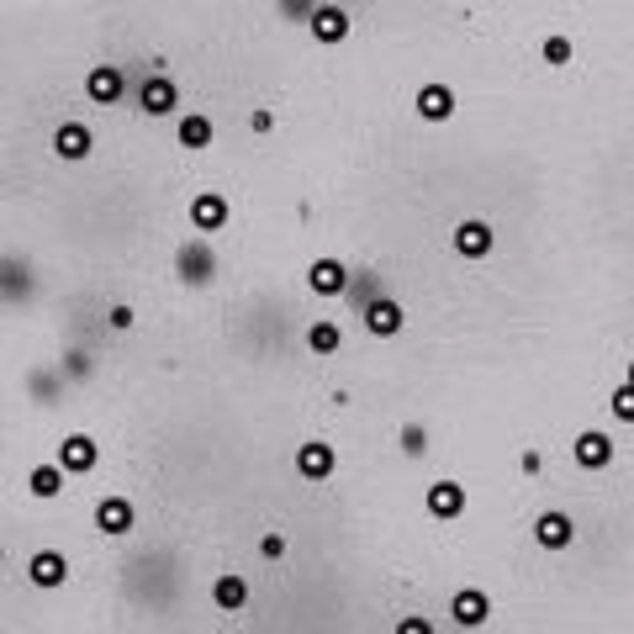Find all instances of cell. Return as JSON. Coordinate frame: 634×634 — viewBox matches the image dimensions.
I'll list each match as a JSON object with an SVG mask.
<instances>
[{"label":"cell","mask_w":634,"mask_h":634,"mask_svg":"<svg viewBox=\"0 0 634 634\" xmlns=\"http://www.w3.org/2000/svg\"><path fill=\"white\" fill-rule=\"evenodd\" d=\"M529 534H534L540 550H572L576 544V518L566 514V508H544V514L529 523Z\"/></svg>","instance_id":"obj_5"},{"label":"cell","mask_w":634,"mask_h":634,"mask_svg":"<svg viewBox=\"0 0 634 634\" xmlns=\"http://www.w3.org/2000/svg\"><path fill=\"white\" fill-rule=\"evenodd\" d=\"M544 64L566 69V64H572V37H561V32H555V37H544Z\"/></svg>","instance_id":"obj_25"},{"label":"cell","mask_w":634,"mask_h":634,"mask_svg":"<svg viewBox=\"0 0 634 634\" xmlns=\"http://www.w3.org/2000/svg\"><path fill=\"white\" fill-rule=\"evenodd\" d=\"M138 106H143V117H175L181 112V85L164 69H153L143 80V91H138Z\"/></svg>","instance_id":"obj_7"},{"label":"cell","mask_w":634,"mask_h":634,"mask_svg":"<svg viewBox=\"0 0 634 634\" xmlns=\"http://www.w3.org/2000/svg\"><path fill=\"white\" fill-rule=\"evenodd\" d=\"M175 275H181L185 286H211L217 280V249H211V239H201V233H191V239L175 249Z\"/></svg>","instance_id":"obj_1"},{"label":"cell","mask_w":634,"mask_h":634,"mask_svg":"<svg viewBox=\"0 0 634 634\" xmlns=\"http://www.w3.org/2000/svg\"><path fill=\"white\" fill-rule=\"evenodd\" d=\"M333 5H349V0H333Z\"/></svg>","instance_id":"obj_36"},{"label":"cell","mask_w":634,"mask_h":634,"mask_svg":"<svg viewBox=\"0 0 634 634\" xmlns=\"http://www.w3.org/2000/svg\"><path fill=\"white\" fill-rule=\"evenodd\" d=\"M64 482H69V476H64L54 460H43V465H32L27 471V492L37 497V503H54V497L64 492Z\"/></svg>","instance_id":"obj_20"},{"label":"cell","mask_w":634,"mask_h":634,"mask_svg":"<svg viewBox=\"0 0 634 634\" xmlns=\"http://www.w3.org/2000/svg\"><path fill=\"white\" fill-rule=\"evenodd\" d=\"M312 5H318V0H280V11H286L291 22H307V16H312Z\"/></svg>","instance_id":"obj_32"},{"label":"cell","mask_w":634,"mask_h":634,"mask_svg":"<svg viewBox=\"0 0 634 634\" xmlns=\"http://www.w3.org/2000/svg\"><path fill=\"white\" fill-rule=\"evenodd\" d=\"M338 344H344V328H338L333 318H318V323L307 328V349H312V355H338Z\"/></svg>","instance_id":"obj_22"},{"label":"cell","mask_w":634,"mask_h":634,"mask_svg":"<svg viewBox=\"0 0 634 634\" xmlns=\"http://www.w3.org/2000/svg\"><path fill=\"white\" fill-rule=\"evenodd\" d=\"M450 619L460 630H482L486 619H492V598H486L482 587H460L450 598Z\"/></svg>","instance_id":"obj_16"},{"label":"cell","mask_w":634,"mask_h":634,"mask_svg":"<svg viewBox=\"0 0 634 634\" xmlns=\"http://www.w3.org/2000/svg\"><path fill=\"white\" fill-rule=\"evenodd\" d=\"M402 454H407V460H423V454H428V428H423V423H402Z\"/></svg>","instance_id":"obj_23"},{"label":"cell","mask_w":634,"mask_h":634,"mask_svg":"<svg viewBox=\"0 0 634 634\" xmlns=\"http://www.w3.org/2000/svg\"><path fill=\"white\" fill-rule=\"evenodd\" d=\"M27 387H32V396H37V402H54V392L64 387V376H59V370H32Z\"/></svg>","instance_id":"obj_24"},{"label":"cell","mask_w":634,"mask_h":634,"mask_svg":"<svg viewBox=\"0 0 634 634\" xmlns=\"http://www.w3.org/2000/svg\"><path fill=\"white\" fill-rule=\"evenodd\" d=\"M85 95H91V106H117L122 95H127L122 64H95L91 74H85Z\"/></svg>","instance_id":"obj_13"},{"label":"cell","mask_w":634,"mask_h":634,"mask_svg":"<svg viewBox=\"0 0 634 634\" xmlns=\"http://www.w3.org/2000/svg\"><path fill=\"white\" fill-rule=\"evenodd\" d=\"M518 471H523V476H540V471H544V454H540V450H523V454H518Z\"/></svg>","instance_id":"obj_33"},{"label":"cell","mask_w":634,"mask_h":634,"mask_svg":"<svg viewBox=\"0 0 634 634\" xmlns=\"http://www.w3.org/2000/svg\"><path fill=\"white\" fill-rule=\"evenodd\" d=\"M175 138H181V149H191V153L211 149V117L207 112H185V117L175 122Z\"/></svg>","instance_id":"obj_21"},{"label":"cell","mask_w":634,"mask_h":634,"mask_svg":"<svg viewBox=\"0 0 634 634\" xmlns=\"http://www.w3.org/2000/svg\"><path fill=\"white\" fill-rule=\"evenodd\" d=\"M307 32L323 43V48H338V43H349V32H355V22H349V11L344 5H312V16H307Z\"/></svg>","instance_id":"obj_10"},{"label":"cell","mask_w":634,"mask_h":634,"mask_svg":"<svg viewBox=\"0 0 634 634\" xmlns=\"http://www.w3.org/2000/svg\"><path fill=\"white\" fill-rule=\"evenodd\" d=\"M307 286H312L318 297H344V286H349V265H344V260H333V254H323V260H312V265H307Z\"/></svg>","instance_id":"obj_17"},{"label":"cell","mask_w":634,"mask_h":634,"mask_svg":"<svg viewBox=\"0 0 634 634\" xmlns=\"http://www.w3.org/2000/svg\"><path fill=\"white\" fill-rule=\"evenodd\" d=\"M413 106H418L423 122H450V117H454V91L434 80V85H423V91L413 95Z\"/></svg>","instance_id":"obj_19"},{"label":"cell","mask_w":634,"mask_h":634,"mask_svg":"<svg viewBox=\"0 0 634 634\" xmlns=\"http://www.w3.org/2000/svg\"><path fill=\"white\" fill-rule=\"evenodd\" d=\"M260 555H265V561H280V555H286V534H265V540H260Z\"/></svg>","instance_id":"obj_31"},{"label":"cell","mask_w":634,"mask_h":634,"mask_svg":"<svg viewBox=\"0 0 634 634\" xmlns=\"http://www.w3.org/2000/svg\"><path fill=\"white\" fill-rule=\"evenodd\" d=\"M249 127H254V132H270V127H275V112H270V106H260V112H249Z\"/></svg>","instance_id":"obj_34"},{"label":"cell","mask_w":634,"mask_h":634,"mask_svg":"<svg viewBox=\"0 0 634 634\" xmlns=\"http://www.w3.org/2000/svg\"><path fill=\"white\" fill-rule=\"evenodd\" d=\"M48 149H54V159H64V164H85L91 149H95V132L85 127V122H59Z\"/></svg>","instance_id":"obj_12"},{"label":"cell","mask_w":634,"mask_h":634,"mask_svg":"<svg viewBox=\"0 0 634 634\" xmlns=\"http://www.w3.org/2000/svg\"><path fill=\"white\" fill-rule=\"evenodd\" d=\"M392 634H434V619L428 613H402L392 624Z\"/></svg>","instance_id":"obj_27"},{"label":"cell","mask_w":634,"mask_h":634,"mask_svg":"<svg viewBox=\"0 0 634 634\" xmlns=\"http://www.w3.org/2000/svg\"><path fill=\"white\" fill-rule=\"evenodd\" d=\"M95 529H101L106 540H127V534L138 529V508H132L122 492H106V497L95 503Z\"/></svg>","instance_id":"obj_3"},{"label":"cell","mask_w":634,"mask_h":634,"mask_svg":"<svg viewBox=\"0 0 634 634\" xmlns=\"http://www.w3.org/2000/svg\"><path fill=\"white\" fill-rule=\"evenodd\" d=\"M338 471V450H333L328 439H307V445H297V476L312 486H323Z\"/></svg>","instance_id":"obj_9"},{"label":"cell","mask_w":634,"mask_h":634,"mask_svg":"<svg viewBox=\"0 0 634 634\" xmlns=\"http://www.w3.org/2000/svg\"><path fill=\"white\" fill-rule=\"evenodd\" d=\"M59 376H74V381H85L91 376V355H80V349H69L59 365Z\"/></svg>","instance_id":"obj_28"},{"label":"cell","mask_w":634,"mask_h":634,"mask_svg":"<svg viewBox=\"0 0 634 634\" xmlns=\"http://www.w3.org/2000/svg\"><path fill=\"white\" fill-rule=\"evenodd\" d=\"M27 581H32V587H43V592H59L64 581H69V561H64V550H32Z\"/></svg>","instance_id":"obj_15"},{"label":"cell","mask_w":634,"mask_h":634,"mask_svg":"<svg viewBox=\"0 0 634 634\" xmlns=\"http://www.w3.org/2000/svg\"><path fill=\"white\" fill-rule=\"evenodd\" d=\"M0 566H5V544H0Z\"/></svg>","instance_id":"obj_35"},{"label":"cell","mask_w":634,"mask_h":634,"mask_svg":"<svg viewBox=\"0 0 634 634\" xmlns=\"http://www.w3.org/2000/svg\"><path fill=\"white\" fill-rule=\"evenodd\" d=\"M106 323H112V328H117V333H127V328H132V323H138V312H132V307H127V302H117V307H112V312H106Z\"/></svg>","instance_id":"obj_29"},{"label":"cell","mask_w":634,"mask_h":634,"mask_svg":"<svg viewBox=\"0 0 634 634\" xmlns=\"http://www.w3.org/2000/svg\"><path fill=\"white\" fill-rule=\"evenodd\" d=\"M228 217H233V207H228V196L222 191H196L191 196V233H222L228 228Z\"/></svg>","instance_id":"obj_8"},{"label":"cell","mask_w":634,"mask_h":634,"mask_svg":"<svg viewBox=\"0 0 634 634\" xmlns=\"http://www.w3.org/2000/svg\"><path fill=\"white\" fill-rule=\"evenodd\" d=\"M613 407H619V418H624V423H634V387H630V381L613 392Z\"/></svg>","instance_id":"obj_30"},{"label":"cell","mask_w":634,"mask_h":634,"mask_svg":"<svg viewBox=\"0 0 634 634\" xmlns=\"http://www.w3.org/2000/svg\"><path fill=\"white\" fill-rule=\"evenodd\" d=\"M54 465H59L64 476H91L95 465H101V445H95L91 434H64Z\"/></svg>","instance_id":"obj_4"},{"label":"cell","mask_w":634,"mask_h":634,"mask_svg":"<svg viewBox=\"0 0 634 634\" xmlns=\"http://www.w3.org/2000/svg\"><path fill=\"white\" fill-rule=\"evenodd\" d=\"M572 460L581 471H608L613 465V439H608L603 428H587V434L572 439Z\"/></svg>","instance_id":"obj_14"},{"label":"cell","mask_w":634,"mask_h":634,"mask_svg":"<svg viewBox=\"0 0 634 634\" xmlns=\"http://www.w3.org/2000/svg\"><path fill=\"white\" fill-rule=\"evenodd\" d=\"M423 508H428V518H439V523H454V518H465V508H471V497H465V486L460 482H428V492H423Z\"/></svg>","instance_id":"obj_6"},{"label":"cell","mask_w":634,"mask_h":634,"mask_svg":"<svg viewBox=\"0 0 634 634\" xmlns=\"http://www.w3.org/2000/svg\"><path fill=\"white\" fill-rule=\"evenodd\" d=\"M211 608H217V613H243V608H249V576H239V572L217 576V581H211Z\"/></svg>","instance_id":"obj_18"},{"label":"cell","mask_w":634,"mask_h":634,"mask_svg":"<svg viewBox=\"0 0 634 634\" xmlns=\"http://www.w3.org/2000/svg\"><path fill=\"white\" fill-rule=\"evenodd\" d=\"M450 243H454V254H460V260H486V254L497 249V233H492V222H486V217H465V222H454Z\"/></svg>","instance_id":"obj_11"},{"label":"cell","mask_w":634,"mask_h":634,"mask_svg":"<svg viewBox=\"0 0 634 634\" xmlns=\"http://www.w3.org/2000/svg\"><path fill=\"white\" fill-rule=\"evenodd\" d=\"M360 323H365V333H370V338H396V333L407 328V307L381 291V297H370V302L360 307Z\"/></svg>","instance_id":"obj_2"},{"label":"cell","mask_w":634,"mask_h":634,"mask_svg":"<svg viewBox=\"0 0 634 634\" xmlns=\"http://www.w3.org/2000/svg\"><path fill=\"white\" fill-rule=\"evenodd\" d=\"M344 297H355V302H370V297H381V286H376V275H360V280H355V275H349V286H344Z\"/></svg>","instance_id":"obj_26"}]
</instances>
